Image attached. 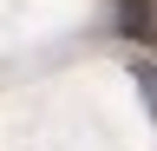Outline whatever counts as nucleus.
Segmentation results:
<instances>
[{"instance_id":"1","label":"nucleus","mask_w":157,"mask_h":151,"mask_svg":"<svg viewBox=\"0 0 157 151\" xmlns=\"http://www.w3.org/2000/svg\"><path fill=\"white\" fill-rule=\"evenodd\" d=\"M118 33L137 46H157V0H118Z\"/></svg>"},{"instance_id":"2","label":"nucleus","mask_w":157,"mask_h":151,"mask_svg":"<svg viewBox=\"0 0 157 151\" xmlns=\"http://www.w3.org/2000/svg\"><path fill=\"white\" fill-rule=\"evenodd\" d=\"M137 79H144V92H151V105H157V66H144Z\"/></svg>"}]
</instances>
